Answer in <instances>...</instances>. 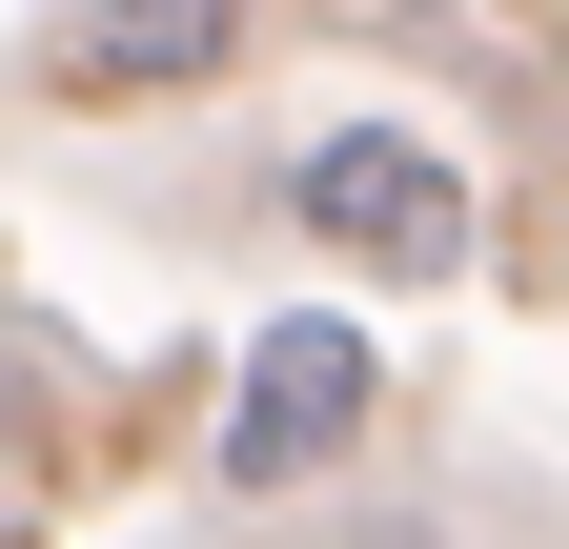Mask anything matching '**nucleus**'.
I'll list each match as a JSON object with an SVG mask.
<instances>
[{"mask_svg":"<svg viewBox=\"0 0 569 549\" xmlns=\"http://www.w3.org/2000/svg\"><path fill=\"white\" fill-rule=\"evenodd\" d=\"M0 428H21V387H0Z\"/></svg>","mask_w":569,"mask_h":549,"instance_id":"20e7f679","label":"nucleus"},{"mask_svg":"<svg viewBox=\"0 0 569 549\" xmlns=\"http://www.w3.org/2000/svg\"><path fill=\"white\" fill-rule=\"evenodd\" d=\"M306 224L346 264H407V286H427V264H468V183L427 163L407 122H326V143H306Z\"/></svg>","mask_w":569,"mask_h":549,"instance_id":"f03ea898","label":"nucleus"},{"mask_svg":"<svg viewBox=\"0 0 569 549\" xmlns=\"http://www.w3.org/2000/svg\"><path fill=\"white\" fill-rule=\"evenodd\" d=\"M367 407H387L367 326H346V306H284L264 347H244V387H224V489H306V468H346Z\"/></svg>","mask_w":569,"mask_h":549,"instance_id":"f257e3e1","label":"nucleus"},{"mask_svg":"<svg viewBox=\"0 0 569 549\" xmlns=\"http://www.w3.org/2000/svg\"><path fill=\"white\" fill-rule=\"evenodd\" d=\"M244 61V0H61V82L82 102H183Z\"/></svg>","mask_w":569,"mask_h":549,"instance_id":"7ed1b4c3","label":"nucleus"}]
</instances>
